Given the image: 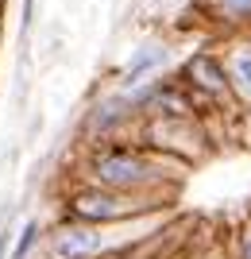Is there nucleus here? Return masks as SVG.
<instances>
[{"mask_svg":"<svg viewBox=\"0 0 251 259\" xmlns=\"http://www.w3.org/2000/svg\"><path fill=\"white\" fill-rule=\"evenodd\" d=\"M93 174H97L109 190H131V186H143V182H151V178H155L151 162L139 159V155H128V151L101 155V159L93 162Z\"/></svg>","mask_w":251,"mask_h":259,"instance_id":"nucleus-1","label":"nucleus"},{"mask_svg":"<svg viewBox=\"0 0 251 259\" xmlns=\"http://www.w3.org/2000/svg\"><path fill=\"white\" fill-rule=\"evenodd\" d=\"M74 217L81 225H101V221H120L131 213V201L120 194H109V190H81V194L70 201Z\"/></svg>","mask_w":251,"mask_h":259,"instance_id":"nucleus-2","label":"nucleus"},{"mask_svg":"<svg viewBox=\"0 0 251 259\" xmlns=\"http://www.w3.org/2000/svg\"><path fill=\"white\" fill-rule=\"evenodd\" d=\"M101 251V232L93 225H66L55 232V259H93Z\"/></svg>","mask_w":251,"mask_h":259,"instance_id":"nucleus-3","label":"nucleus"},{"mask_svg":"<svg viewBox=\"0 0 251 259\" xmlns=\"http://www.w3.org/2000/svg\"><path fill=\"white\" fill-rule=\"evenodd\" d=\"M163 66H166V47H159V43L139 47V51H135V58L128 62V70H124V85H139V81L155 77Z\"/></svg>","mask_w":251,"mask_h":259,"instance_id":"nucleus-4","label":"nucleus"},{"mask_svg":"<svg viewBox=\"0 0 251 259\" xmlns=\"http://www.w3.org/2000/svg\"><path fill=\"white\" fill-rule=\"evenodd\" d=\"M193 77L209 89V93H220V89H224V74H220V66L209 62V58H197V62H193Z\"/></svg>","mask_w":251,"mask_h":259,"instance_id":"nucleus-5","label":"nucleus"},{"mask_svg":"<svg viewBox=\"0 0 251 259\" xmlns=\"http://www.w3.org/2000/svg\"><path fill=\"white\" fill-rule=\"evenodd\" d=\"M232 77H236V85H240L243 97H251V51L236 54V62H232Z\"/></svg>","mask_w":251,"mask_h":259,"instance_id":"nucleus-6","label":"nucleus"},{"mask_svg":"<svg viewBox=\"0 0 251 259\" xmlns=\"http://www.w3.org/2000/svg\"><path fill=\"white\" fill-rule=\"evenodd\" d=\"M35 240H39V225H35V221H27V225L20 228V240H16V248H12V259H27V251L35 248Z\"/></svg>","mask_w":251,"mask_h":259,"instance_id":"nucleus-7","label":"nucleus"},{"mask_svg":"<svg viewBox=\"0 0 251 259\" xmlns=\"http://www.w3.org/2000/svg\"><path fill=\"white\" fill-rule=\"evenodd\" d=\"M228 12H236V16H243V12H251V0H220Z\"/></svg>","mask_w":251,"mask_h":259,"instance_id":"nucleus-8","label":"nucleus"},{"mask_svg":"<svg viewBox=\"0 0 251 259\" xmlns=\"http://www.w3.org/2000/svg\"><path fill=\"white\" fill-rule=\"evenodd\" d=\"M243 259H251V232L243 236Z\"/></svg>","mask_w":251,"mask_h":259,"instance_id":"nucleus-9","label":"nucleus"},{"mask_svg":"<svg viewBox=\"0 0 251 259\" xmlns=\"http://www.w3.org/2000/svg\"><path fill=\"white\" fill-rule=\"evenodd\" d=\"M8 255V236H0V259Z\"/></svg>","mask_w":251,"mask_h":259,"instance_id":"nucleus-10","label":"nucleus"}]
</instances>
